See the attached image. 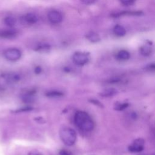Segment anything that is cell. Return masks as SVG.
<instances>
[{"mask_svg": "<svg viewBox=\"0 0 155 155\" xmlns=\"http://www.w3.org/2000/svg\"><path fill=\"white\" fill-rule=\"evenodd\" d=\"M48 19L52 24H59L62 21V16L58 11L52 10L48 13Z\"/></svg>", "mask_w": 155, "mask_h": 155, "instance_id": "6", "label": "cell"}, {"mask_svg": "<svg viewBox=\"0 0 155 155\" xmlns=\"http://www.w3.org/2000/svg\"><path fill=\"white\" fill-rule=\"evenodd\" d=\"M140 53L141 54L145 56H150L152 53V48L150 47V44H146L143 46H142L140 48Z\"/></svg>", "mask_w": 155, "mask_h": 155, "instance_id": "13", "label": "cell"}, {"mask_svg": "<svg viewBox=\"0 0 155 155\" xmlns=\"http://www.w3.org/2000/svg\"><path fill=\"white\" fill-rule=\"evenodd\" d=\"M28 155H43V154L38 151H31V152H30L28 154Z\"/></svg>", "mask_w": 155, "mask_h": 155, "instance_id": "28", "label": "cell"}, {"mask_svg": "<svg viewBox=\"0 0 155 155\" xmlns=\"http://www.w3.org/2000/svg\"><path fill=\"white\" fill-rule=\"evenodd\" d=\"M143 15V12L140 11H123L114 14H111V16L117 18L122 16H140Z\"/></svg>", "mask_w": 155, "mask_h": 155, "instance_id": "7", "label": "cell"}, {"mask_svg": "<svg viewBox=\"0 0 155 155\" xmlns=\"http://www.w3.org/2000/svg\"><path fill=\"white\" fill-rule=\"evenodd\" d=\"M73 62L78 65H84L90 59V53L87 52H76L72 56Z\"/></svg>", "mask_w": 155, "mask_h": 155, "instance_id": "3", "label": "cell"}, {"mask_svg": "<svg viewBox=\"0 0 155 155\" xmlns=\"http://www.w3.org/2000/svg\"><path fill=\"white\" fill-rule=\"evenodd\" d=\"M6 78L9 82H16L20 80V76L17 73H11Z\"/></svg>", "mask_w": 155, "mask_h": 155, "instance_id": "18", "label": "cell"}, {"mask_svg": "<svg viewBox=\"0 0 155 155\" xmlns=\"http://www.w3.org/2000/svg\"><path fill=\"white\" fill-rule=\"evenodd\" d=\"M120 81V79L118 77H116V78H113L112 79H111L110 81H109V82L110 83H111V84H113V83H117L119 82V81Z\"/></svg>", "mask_w": 155, "mask_h": 155, "instance_id": "25", "label": "cell"}, {"mask_svg": "<svg viewBox=\"0 0 155 155\" xmlns=\"http://www.w3.org/2000/svg\"><path fill=\"white\" fill-rule=\"evenodd\" d=\"M129 105V104L127 102H124V103H118L114 107V110L117 111H122L127 108Z\"/></svg>", "mask_w": 155, "mask_h": 155, "instance_id": "20", "label": "cell"}, {"mask_svg": "<svg viewBox=\"0 0 155 155\" xmlns=\"http://www.w3.org/2000/svg\"><path fill=\"white\" fill-rule=\"evenodd\" d=\"M86 38L91 42H97L100 41L101 38L99 35L94 32H90L86 35Z\"/></svg>", "mask_w": 155, "mask_h": 155, "instance_id": "16", "label": "cell"}, {"mask_svg": "<svg viewBox=\"0 0 155 155\" xmlns=\"http://www.w3.org/2000/svg\"><path fill=\"white\" fill-rule=\"evenodd\" d=\"M147 70H150V71H154V64L153 63V64H150V65H148L147 67V68H146Z\"/></svg>", "mask_w": 155, "mask_h": 155, "instance_id": "26", "label": "cell"}, {"mask_svg": "<svg viewBox=\"0 0 155 155\" xmlns=\"http://www.w3.org/2000/svg\"><path fill=\"white\" fill-rule=\"evenodd\" d=\"M130 54L128 51L125 50H122L117 53L116 55V58L120 61H125L128 59L130 58Z\"/></svg>", "mask_w": 155, "mask_h": 155, "instance_id": "14", "label": "cell"}, {"mask_svg": "<svg viewBox=\"0 0 155 155\" xmlns=\"http://www.w3.org/2000/svg\"><path fill=\"white\" fill-rule=\"evenodd\" d=\"M59 136L62 142L67 146L74 145L76 141V131L69 127H63L59 131Z\"/></svg>", "mask_w": 155, "mask_h": 155, "instance_id": "2", "label": "cell"}, {"mask_svg": "<svg viewBox=\"0 0 155 155\" xmlns=\"http://www.w3.org/2000/svg\"><path fill=\"white\" fill-rule=\"evenodd\" d=\"M74 121L76 125L82 131H90L94 128L93 120L85 111H77L74 116Z\"/></svg>", "mask_w": 155, "mask_h": 155, "instance_id": "1", "label": "cell"}, {"mask_svg": "<svg viewBox=\"0 0 155 155\" xmlns=\"http://www.w3.org/2000/svg\"><path fill=\"white\" fill-rule=\"evenodd\" d=\"M21 51L16 48H11L7 49L4 52L5 58L10 61H16L19 59L21 57Z\"/></svg>", "mask_w": 155, "mask_h": 155, "instance_id": "4", "label": "cell"}, {"mask_svg": "<svg viewBox=\"0 0 155 155\" xmlns=\"http://www.w3.org/2000/svg\"><path fill=\"white\" fill-rule=\"evenodd\" d=\"M131 117H132L133 119H136V118L137 117V114H136L134 112L132 113L131 114Z\"/></svg>", "mask_w": 155, "mask_h": 155, "instance_id": "31", "label": "cell"}, {"mask_svg": "<svg viewBox=\"0 0 155 155\" xmlns=\"http://www.w3.org/2000/svg\"><path fill=\"white\" fill-rule=\"evenodd\" d=\"M63 95H64V93L62 91H56V90L49 91L45 93V96L48 97H61Z\"/></svg>", "mask_w": 155, "mask_h": 155, "instance_id": "17", "label": "cell"}, {"mask_svg": "<svg viewBox=\"0 0 155 155\" xmlns=\"http://www.w3.org/2000/svg\"><path fill=\"white\" fill-rule=\"evenodd\" d=\"M32 110H33V108H32L31 107H22V108L16 110L15 111V112L18 113V112H24V111H30Z\"/></svg>", "mask_w": 155, "mask_h": 155, "instance_id": "21", "label": "cell"}, {"mask_svg": "<svg viewBox=\"0 0 155 155\" xmlns=\"http://www.w3.org/2000/svg\"><path fill=\"white\" fill-rule=\"evenodd\" d=\"M82 2L83 3H85V4H87V5L91 4H93V3L94 2V1H90V0H88V1H87V0H85V1H82Z\"/></svg>", "mask_w": 155, "mask_h": 155, "instance_id": "29", "label": "cell"}, {"mask_svg": "<svg viewBox=\"0 0 155 155\" xmlns=\"http://www.w3.org/2000/svg\"><path fill=\"white\" fill-rule=\"evenodd\" d=\"M90 102L91 103L93 104L94 105L97 106V107H101V108H102V107H103L102 104L101 102H99V101H97V100H96V99H91V100H90Z\"/></svg>", "mask_w": 155, "mask_h": 155, "instance_id": "24", "label": "cell"}, {"mask_svg": "<svg viewBox=\"0 0 155 155\" xmlns=\"http://www.w3.org/2000/svg\"><path fill=\"white\" fill-rule=\"evenodd\" d=\"M16 21L15 18L12 16L6 17L4 19V23L8 27H13L16 24Z\"/></svg>", "mask_w": 155, "mask_h": 155, "instance_id": "19", "label": "cell"}, {"mask_svg": "<svg viewBox=\"0 0 155 155\" xmlns=\"http://www.w3.org/2000/svg\"><path fill=\"white\" fill-rule=\"evenodd\" d=\"M17 33L14 30H0V37L5 38H13L16 36Z\"/></svg>", "mask_w": 155, "mask_h": 155, "instance_id": "9", "label": "cell"}, {"mask_svg": "<svg viewBox=\"0 0 155 155\" xmlns=\"http://www.w3.org/2000/svg\"><path fill=\"white\" fill-rule=\"evenodd\" d=\"M134 1L133 0H124V1H121L120 3L125 6H130V5H132L134 4Z\"/></svg>", "mask_w": 155, "mask_h": 155, "instance_id": "22", "label": "cell"}, {"mask_svg": "<svg viewBox=\"0 0 155 155\" xmlns=\"http://www.w3.org/2000/svg\"><path fill=\"white\" fill-rule=\"evenodd\" d=\"M114 34L118 36H123L126 34V30L124 27L120 25H116L113 28Z\"/></svg>", "mask_w": 155, "mask_h": 155, "instance_id": "15", "label": "cell"}, {"mask_svg": "<svg viewBox=\"0 0 155 155\" xmlns=\"http://www.w3.org/2000/svg\"><path fill=\"white\" fill-rule=\"evenodd\" d=\"M59 155H72V153L70 151L67 150H65V149H62L59 152Z\"/></svg>", "mask_w": 155, "mask_h": 155, "instance_id": "23", "label": "cell"}, {"mask_svg": "<svg viewBox=\"0 0 155 155\" xmlns=\"http://www.w3.org/2000/svg\"><path fill=\"white\" fill-rule=\"evenodd\" d=\"M35 120H36L37 122H39V123H44V122H45L44 120L42 117H38V118H36Z\"/></svg>", "mask_w": 155, "mask_h": 155, "instance_id": "30", "label": "cell"}, {"mask_svg": "<svg viewBox=\"0 0 155 155\" xmlns=\"http://www.w3.org/2000/svg\"><path fill=\"white\" fill-rule=\"evenodd\" d=\"M117 93V90L113 88H110L102 91V92L100 93L99 94L102 97H112L116 95Z\"/></svg>", "mask_w": 155, "mask_h": 155, "instance_id": "11", "label": "cell"}, {"mask_svg": "<svg viewBox=\"0 0 155 155\" xmlns=\"http://www.w3.org/2000/svg\"><path fill=\"white\" fill-rule=\"evenodd\" d=\"M64 70H65V71H67V72L70 71V69H69L68 67H65V68H64Z\"/></svg>", "mask_w": 155, "mask_h": 155, "instance_id": "32", "label": "cell"}, {"mask_svg": "<svg viewBox=\"0 0 155 155\" xmlns=\"http://www.w3.org/2000/svg\"><path fill=\"white\" fill-rule=\"evenodd\" d=\"M144 146L145 140L142 138H137L128 147V150L131 153H139L144 149Z\"/></svg>", "mask_w": 155, "mask_h": 155, "instance_id": "5", "label": "cell"}, {"mask_svg": "<svg viewBox=\"0 0 155 155\" xmlns=\"http://www.w3.org/2000/svg\"><path fill=\"white\" fill-rule=\"evenodd\" d=\"M36 91L35 90H30L25 93L22 96V100L25 103H31L34 101V94Z\"/></svg>", "mask_w": 155, "mask_h": 155, "instance_id": "8", "label": "cell"}, {"mask_svg": "<svg viewBox=\"0 0 155 155\" xmlns=\"http://www.w3.org/2000/svg\"><path fill=\"white\" fill-rule=\"evenodd\" d=\"M51 49V46L47 43H42L39 44L37 45V47L35 48V50L38 52L45 53L48 52Z\"/></svg>", "mask_w": 155, "mask_h": 155, "instance_id": "12", "label": "cell"}, {"mask_svg": "<svg viewBox=\"0 0 155 155\" xmlns=\"http://www.w3.org/2000/svg\"><path fill=\"white\" fill-rule=\"evenodd\" d=\"M24 20L28 24H32L37 22L38 18L37 16L33 13H27L24 16Z\"/></svg>", "mask_w": 155, "mask_h": 155, "instance_id": "10", "label": "cell"}, {"mask_svg": "<svg viewBox=\"0 0 155 155\" xmlns=\"http://www.w3.org/2000/svg\"><path fill=\"white\" fill-rule=\"evenodd\" d=\"M42 71V68L40 66H37L35 68V72L36 74H39Z\"/></svg>", "mask_w": 155, "mask_h": 155, "instance_id": "27", "label": "cell"}]
</instances>
